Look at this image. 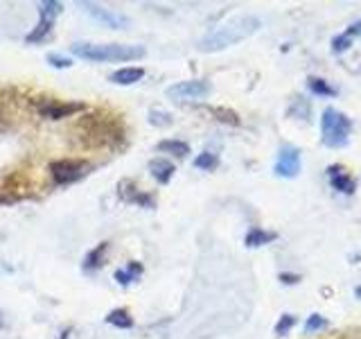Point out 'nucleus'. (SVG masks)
Instances as JSON below:
<instances>
[{
    "label": "nucleus",
    "instance_id": "obj_14",
    "mask_svg": "<svg viewBox=\"0 0 361 339\" xmlns=\"http://www.w3.org/2000/svg\"><path fill=\"white\" fill-rule=\"evenodd\" d=\"M109 242H102L97 244L95 249H90V251L86 254L84 263H82V269L84 271H95L99 267H104V260H106V254H109Z\"/></svg>",
    "mask_w": 361,
    "mask_h": 339
},
{
    "label": "nucleus",
    "instance_id": "obj_6",
    "mask_svg": "<svg viewBox=\"0 0 361 339\" xmlns=\"http://www.w3.org/2000/svg\"><path fill=\"white\" fill-rule=\"evenodd\" d=\"M212 93V86L206 79H185V82H178L174 86H169L165 90V95L169 100L176 102H185V100H203Z\"/></svg>",
    "mask_w": 361,
    "mask_h": 339
},
{
    "label": "nucleus",
    "instance_id": "obj_26",
    "mask_svg": "<svg viewBox=\"0 0 361 339\" xmlns=\"http://www.w3.org/2000/svg\"><path fill=\"white\" fill-rule=\"evenodd\" d=\"M293 326H296V316H293V314H282L280 319H278V323H276V335L278 337L287 335Z\"/></svg>",
    "mask_w": 361,
    "mask_h": 339
},
{
    "label": "nucleus",
    "instance_id": "obj_9",
    "mask_svg": "<svg viewBox=\"0 0 361 339\" xmlns=\"http://www.w3.org/2000/svg\"><path fill=\"white\" fill-rule=\"evenodd\" d=\"M79 7L86 9L90 16L95 20H99L102 25H106L111 30H124L131 25V20L122 14V11H116V9H109V7H102V5H95V3H79Z\"/></svg>",
    "mask_w": 361,
    "mask_h": 339
},
{
    "label": "nucleus",
    "instance_id": "obj_18",
    "mask_svg": "<svg viewBox=\"0 0 361 339\" xmlns=\"http://www.w3.org/2000/svg\"><path fill=\"white\" fill-rule=\"evenodd\" d=\"M158 152L163 154H174L178 158H185L190 154V145L183 141H176V138H169V141H161L158 143Z\"/></svg>",
    "mask_w": 361,
    "mask_h": 339
},
{
    "label": "nucleus",
    "instance_id": "obj_7",
    "mask_svg": "<svg viewBox=\"0 0 361 339\" xmlns=\"http://www.w3.org/2000/svg\"><path fill=\"white\" fill-rule=\"evenodd\" d=\"M300 167H302V156L300 150L296 145H282L278 158H276V165H274V172L280 179H296L300 174Z\"/></svg>",
    "mask_w": 361,
    "mask_h": 339
},
{
    "label": "nucleus",
    "instance_id": "obj_31",
    "mask_svg": "<svg viewBox=\"0 0 361 339\" xmlns=\"http://www.w3.org/2000/svg\"><path fill=\"white\" fill-rule=\"evenodd\" d=\"M355 294H357V299H361V285H359V287L355 290Z\"/></svg>",
    "mask_w": 361,
    "mask_h": 339
},
{
    "label": "nucleus",
    "instance_id": "obj_1",
    "mask_svg": "<svg viewBox=\"0 0 361 339\" xmlns=\"http://www.w3.org/2000/svg\"><path fill=\"white\" fill-rule=\"evenodd\" d=\"M77 136L84 147H118L124 141V122L109 113H90L77 122Z\"/></svg>",
    "mask_w": 361,
    "mask_h": 339
},
{
    "label": "nucleus",
    "instance_id": "obj_11",
    "mask_svg": "<svg viewBox=\"0 0 361 339\" xmlns=\"http://www.w3.org/2000/svg\"><path fill=\"white\" fill-rule=\"evenodd\" d=\"M327 179H330V186L336 192H343V195H353V192L357 190V181L350 177V172L343 165L327 167Z\"/></svg>",
    "mask_w": 361,
    "mask_h": 339
},
{
    "label": "nucleus",
    "instance_id": "obj_15",
    "mask_svg": "<svg viewBox=\"0 0 361 339\" xmlns=\"http://www.w3.org/2000/svg\"><path fill=\"white\" fill-rule=\"evenodd\" d=\"M276 233H271V231H264V229H251L246 233V237H244V242H246V246H251V249H257V246H264V244H269V242H274L276 240Z\"/></svg>",
    "mask_w": 361,
    "mask_h": 339
},
{
    "label": "nucleus",
    "instance_id": "obj_20",
    "mask_svg": "<svg viewBox=\"0 0 361 339\" xmlns=\"http://www.w3.org/2000/svg\"><path fill=\"white\" fill-rule=\"evenodd\" d=\"M307 86L314 95H325V97H334L338 90L334 86H330V82H325V79L321 77H310L307 79Z\"/></svg>",
    "mask_w": 361,
    "mask_h": 339
},
{
    "label": "nucleus",
    "instance_id": "obj_24",
    "mask_svg": "<svg viewBox=\"0 0 361 339\" xmlns=\"http://www.w3.org/2000/svg\"><path fill=\"white\" fill-rule=\"evenodd\" d=\"M149 124H154V127H169L172 124V116L161 109H149Z\"/></svg>",
    "mask_w": 361,
    "mask_h": 339
},
{
    "label": "nucleus",
    "instance_id": "obj_4",
    "mask_svg": "<svg viewBox=\"0 0 361 339\" xmlns=\"http://www.w3.org/2000/svg\"><path fill=\"white\" fill-rule=\"evenodd\" d=\"M321 131H323V145L343 147L350 141V133H353V120L345 113L330 107L321 116Z\"/></svg>",
    "mask_w": 361,
    "mask_h": 339
},
{
    "label": "nucleus",
    "instance_id": "obj_22",
    "mask_svg": "<svg viewBox=\"0 0 361 339\" xmlns=\"http://www.w3.org/2000/svg\"><path fill=\"white\" fill-rule=\"evenodd\" d=\"M63 11V5L61 3H56V0H45V3L39 5V16L41 18H50L54 20L56 16H59Z\"/></svg>",
    "mask_w": 361,
    "mask_h": 339
},
{
    "label": "nucleus",
    "instance_id": "obj_21",
    "mask_svg": "<svg viewBox=\"0 0 361 339\" xmlns=\"http://www.w3.org/2000/svg\"><path fill=\"white\" fill-rule=\"evenodd\" d=\"M210 113L214 118H217L219 122L224 124H233V127H237L240 124V116L233 111V109H226V107H210Z\"/></svg>",
    "mask_w": 361,
    "mask_h": 339
},
{
    "label": "nucleus",
    "instance_id": "obj_19",
    "mask_svg": "<svg viewBox=\"0 0 361 339\" xmlns=\"http://www.w3.org/2000/svg\"><path fill=\"white\" fill-rule=\"evenodd\" d=\"M52 25H54V20H50V18H41V16H39L37 28H34V30L27 34L25 41H27V43H41V41L52 32Z\"/></svg>",
    "mask_w": 361,
    "mask_h": 339
},
{
    "label": "nucleus",
    "instance_id": "obj_25",
    "mask_svg": "<svg viewBox=\"0 0 361 339\" xmlns=\"http://www.w3.org/2000/svg\"><path fill=\"white\" fill-rule=\"evenodd\" d=\"M327 328V319L321 316L319 312H314L307 316V323H305V333H319V331H325Z\"/></svg>",
    "mask_w": 361,
    "mask_h": 339
},
{
    "label": "nucleus",
    "instance_id": "obj_17",
    "mask_svg": "<svg viewBox=\"0 0 361 339\" xmlns=\"http://www.w3.org/2000/svg\"><path fill=\"white\" fill-rule=\"evenodd\" d=\"M140 274H142V265L138 263V260H131V263H129L127 267H124V269H118V271H116V280L120 282V285L127 287L129 282L138 280Z\"/></svg>",
    "mask_w": 361,
    "mask_h": 339
},
{
    "label": "nucleus",
    "instance_id": "obj_27",
    "mask_svg": "<svg viewBox=\"0 0 361 339\" xmlns=\"http://www.w3.org/2000/svg\"><path fill=\"white\" fill-rule=\"evenodd\" d=\"M48 64L54 66V68H59V71H63V68L73 66V59H71V56H66V54H59V52H50L48 54Z\"/></svg>",
    "mask_w": 361,
    "mask_h": 339
},
{
    "label": "nucleus",
    "instance_id": "obj_2",
    "mask_svg": "<svg viewBox=\"0 0 361 339\" xmlns=\"http://www.w3.org/2000/svg\"><path fill=\"white\" fill-rule=\"evenodd\" d=\"M259 28H262V23H259L257 16H248V14L235 16L228 23H224V25L208 32L206 37L197 43V48L201 52H219V50L231 48V45L240 43L248 37H253Z\"/></svg>",
    "mask_w": 361,
    "mask_h": 339
},
{
    "label": "nucleus",
    "instance_id": "obj_13",
    "mask_svg": "<svg viewBox=\"0 0 361 339\" xmlns=\"http://www.w3.org/2000/svg\"><path fill=\"white\" fill-rule=\"evenodd\" d=\"M149 172H152V177L158 181V184L165 186V184L172 181L176 167H174L172 161H167V158H152V161H149Z\"/></svg>",
    "mask_w": 361,
    "mask_h": 339
},
{
    "label": "nucleus",
    "instance_id": "obj_8",
    "mask_svg": "<svg viewBox=\"0 0 361 339\" xmlns=\"http://www.w3.org/2000/svg\"><path fill=\"white\" fill-rule=\"evenodd\" d=\"M79 111H86L84 102H63V100H45L39 105V116L48 120H63Z\"/></svg>",
    "mask_w": 361,
    "mask_h": 339
},
{
    "label": "nucleus",
    "instance_id": "obj_23",
    "mask_svg": "<svg viewBox=\"0 0 361 339\" xmlns=\"http://www.w3.org/2000/svg\"><path fill=\"white\" fill-rule=\"evenodd\" d=\"M219 165V156L217 154H212V152H201L197 158H195V167H199V170H214Z\"/></svg>",
    "mask_w": 361,
    "mask_h": 339
},
{
    "label": "nucleus",
    "instance_id": "obj_10",
    "mask_svg": "<svg viewBox=\"0 0 361 339\" xmlns=\"http://www.w3.org/2000/svg\"><path fill=\"white\" fill-rule=\"evenodd\" d=\"M118 195L122 201L127 203H138L140 208H154L156 206V199L152 195H147V192H140L135 188V184L131 179H124L118 184Z\"/></svg>",
    "mask_w": 361,
    "mask_h": 339
},
{
    "label": "nucleus",
    "instance_id": "obj_30",
    "mask_svg": "<svg viewBox=\"0 0 361 339\" xmlns=\"http://www.w3.org/2000/svg\"><path fill=\"white\" fill-rule=\"evenodd\" d=\"M71 331H73V328H66V331L61 333V337H59V339H68V337H71Z\"/></svg>",
    "mask_w": 361,
    "mask_h": 339
},
{
    "label": "nucleus",
    "instance_id": "obj_16",
    "mask_svg": "<svg viewBox=\"0 0 361 339\" xmlns=\"http://www.w3.org/2000/svg\"><path fill=\"white\" fill-rule=\"evenodd\" d=\"M106 323L122 328V331H129V328H133V316L127 308H116L106 314Z\"/></svg>",
    "mask_w": 361,
    "mask_h": 339
},
{
    "label": "nucleus",
    "instance_id": "obj_3",
    "mask_svg": "<svg viewBox=\"0 0 361 339\" xmlns=\"http://www.w3.org/2000/svg\"><path fill=\"white\" fill-rule=\"evenodd\" d=\"M71 52L86 61H135L147 54L145 45L129 43H73Z\"/></svg>",
    "mask_w": 361,
    "mask_h": 339
},
{
    "label": "nucleus",
    "instance_id": "obj_32",
    "mask_svg": "<svg viewBox=\"0 0 361 339\" xmlns=\"http://www.w3.org/2000/svg\"><path fill=\"white\" fill-rule=\"evenodd\" d=\"M0 316H3V312H0Z\"/></svg>",
    "mask_w": 361,
    "mask_h": 339
},
{
    "label": "nucleus",
    "instance_id": "obj_29",
    "mask_svg": "<svg viewBox=\"0 0 361 339\" xmlns=\"http://www.w3.org/2000/svg\"><path fill=\"white\" fill-rule=\"evenodd\" d=\"M282 282H298V276H289V274H280Z\"/></svg>",
    "mask_w": 361,
    "mask_h": 339
},
{
    "label": "nucleus",
    "instance_id": "obj_28",
    "mask_svg": "<svg viewBox=\"0 0 361 339\" xmlns=\"http://www.w3.org/2000/svg\"><path fill=\"white\" fill-rule=\"evenodd\" d=\"M350 43H353V37L345 32V34H338V37L332 41V50L334 52H343V50H348L350 48Z\"/></svg>",
    "mask_w": 361,
    "mask_h": 339
},
{
    "label": "nucleus",
    "instance_id": "obj_5",
    "mask_svg": "<svg viewBox=\"0 0 361 339\" xmlns=\"http://www.w3.org/2000/svg\"><path fill=\"white\" fill-rule=\"evenodd\" d=\"M90 170H93V163L86 161V158H56V161L50 163V174L56 186L77 184Z\"/></svg>",
    "mask_w": 361,
    "mask_h": 339
},
{
    "label": "nucleus",
    "instance_id": "obj_12",
    "mask_svg": "<svg viewBox=\"0 0 361 339\" xmlns=\"http://www.w3.org/2000/svg\"><path fill=\"white\" fill-rule=\"evenodd\" d=\"M145 77V68L140 66H129V68H120V71L111 73L109 79L113 84L118 86H131V84H138L140 79Z\"/></svg>",
    "mask_w": 361,
    "mask_h": 339
}]
</instances>
